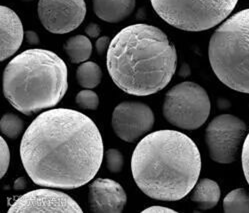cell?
Listing matches in <instances>:
<instances>
[{
  "instance_id": "cell-1",
  "label": "cell",
  "mask_w": 249,
  "mask_h": 213,
  "mask_svg": "<svg viewBox=\"0 0 249 213\" xmlns=\"http://www.w3.org/2000/svg\"><path fill=\"white\" fill-rule=\"evenodd\" d=\"M103 141L87 115L67 108L49 109L35 118L20 143L30 179L48 188L75 189L91 181L101 166Z\"/></svg>"
},
{
  "instance_id": "cell-2",
  "label": "cell",
  "mask_w": 249,
  "mask_h": 213,
  "mask_svg": "<svg viewBox=\"0 0 249 213\" xmlns=\"http://www.w3.org/2000/svg\"><path fill=\"white\" fill-rule=\"evenodd\" d=\"M108 73L122 91L148 96L165 88L177 66V52L155 26L137 23L120 30L106 54Z\"/></svg>"
},
{
  "instance_id": "cell-3",
  "label": "cell",
  "mask_w": 249,
  "mask_h": 213,
  "mask_svg": "<svg viewBox=\"0 0 249 213\" xmlns=\"http://www.w3.org/2000/svg\"><path fill=\"white\" fill-rule=\"evenodd\" d=\"M201 166L195 142L186 134L170 129L142 138L131 158L132 176L139 189L161 201L184 198L197 183Z\"/></svg>"
},
{
  "instance_id": "cell-4",
  "label": "cell",
  "mask_w": 249,
  "mask_h": 213,
  "mask_svg": "<svg viewBox=\"0 0 249 213\" xmlns=\"http://www.w3.org/2000/svg\"><path fill=\"white\" fill-rule=\"evenodd\" d=\"M65 62L47 49H28L15 56L3 72V94L13 107L27 116L49 109L68 88Z\"/></svg>"
},
{
  "instance_id": "cell-5",
  "label": "cell",
  "mask_w": 249,
  "mask_h": 213,
  "mask_svg": "<svg viewBox=\"0 0 249 213\" xmlns=\"http://www.w3.org/2000/svg\"><path fill=\"white\" fill-rule=\"evenodd\" d=\"M208 57L224 85L249 93V8L229 17L212 34Z\"/></svg>"
},
{
  "instance_id": "cell-6",
  "label": "cell",
  "mask_w": 249,
  "mask_h": 213,
  "mask_svg": "<svg viewBox=\"0 0 249 213\" xmlns=\"http://www.w3.org/2000/svg\"><path fill=\"white\" fill-rule=\"evenodd\" d=\"M169 25L189 32L205 31L223 22L238 0H150Z\"/></svg>"
},
{
  "instance_id": "cell-7",
  "label": "cell",
  "mask_w": 249,
  "mask_h": 213,
  "mask_svg": "<svg viewBox=\"0 0 249 213\" xmlns=\"http://www.w3.org/2000/svg\"><path fill=\"white\" fill-rule=\"evenodd\" d=\"M211 102L202 86L184 81L173 86L165 94L163 115L173 126L186 130L201 127L209 117Z\"/></svg>"
},
{
  "instance_id": "cell-8",
  "label": "cell",
  "mask_w": 249,
  "mask_h": 213,
  "mask_svg": "<svg viewBox=\"0 0 249 213\" xmlns=\"http://www.w3.org/2000/svg\"><path fill=\"white\" fill-rule=\"evenodd\" d=\"M245 122L232 114H221L208 124L205 130V142L214 162L229 164L239 156L246 137Z\"/></svg>"
},
{
  "instance_id": "cell-9",
  "label": "cell",
  "mask_w": 249,
  "mask_h": 213,
  "mask_svg": "<svg viewBox=\"0 0 249 213\" xmlns=\"http://www.w3.org/2000/svg\"><path fill=\"white\" fill-rule=\"evenodd\" d=\"M39 20L53 34H66L75 30L86 15L84 0H39Z\"/></svg>"
},
{
  "instance_id": "cell-10",
  "label": "cell",
  "mask_w": 249,
  "mask_h": 213,
  "mask_svg": "<svg viewBox=\"0 0 249 213\" xmlns=\"http://www.w3.org/2000/svg\"><path fill=\"white\" fill-rule=\"evenodd\" d=\"M154 120V113L148 105L124 101L114 108L111 124L118 138L133 143L152 129Z\"/></svg>"
},
{
  "instance_id": "cell-11",
  "label": "cell",
  "mask_w": 249,
  "mask_h": 213,
  "mask_svg": "<svg viewBox=\"0 0 249 213\" xmlns=\"http://www.w3.org/2000/svg\"><path fill=\"white\" fill-rule=\"evenodd\" d=\"M9 213H82L69 195L48 187L23 194L9 207Z\"/></svg>"
},
{
  "instance_id": "cell-12",
  "label": "cell",
  "mask_w": 249,
  "mask_h": 213,
  "mask_svg": "<svg viewBox=\"0 0 249 213\" xmlns=\"http://www.w3.org/2000/svg\"><path fill=\"white\" fill-rule=\"evenodd\" d=\"M126 202L125 191L112 179L97 178L89 185L88 203L94 213H120Z\"/></svg>"
},
{
  "instance_id": "cell-13",
  "label": "cell",
  "mask_w": 249,
  "mask_h": 213,
  "mask_svg": "<svg viewBox=\"0 0 249 213\" xmlns=\"http://www.w3.org/2000/svg\"><path fill=\"white\" fill-rule=\"evenodd\" d=\"M0 60L4 61L14 55L20 48L25 33L19 16L7 6L0 7Z\"/></svg>"
},
{
  "instance_id": "cell-14",
  "label": "cell",
  "mask_w": 249,
  "mask_h": 213,
  "mask_svg": "<svg viewBox=\"0 0 249 213\" xmlns=\"http://www.w3.org/2000/svg\"><path fill=\"white\" fill-rule=\"evenodd\" d=\"M93 10L99 19L108 23L125 20L134 11L136 0H92Z\"/></svg>"
},
{
  "instance_id": "cell-15",
  "label": "cell",
  "mask_w": 249,
  "mask_h": 213,
  "mask_svg": "<svg viewBox=\"0 0 249 213\" xmlns=\"http://www.w3.org/2000/svg\"><path fill=\"white\" fill-rule=\"evenodd\" d=\"M220 187L214 180L202 178L192 189L190 199L201 210H208L217 205L220 199Z\"/></svg>"
},
{
  "instance_id": "cell-16",
  "label": "cell",
  "mask_w": 249,
  "mask_h": 213,
  "mask_svg": "<svg viewBox=\"0 0 249 213\" xmlns=\"http://www.w3.org/2000/svg\"><path fill=\"white\" fill-rule=\"evenodd\" d=\"M67 56L72 63H83L92 54V43L85 35L70 37L63 45Z\"/></svg>"
},
{
  "instance_id": "cell-17",
  "label": "cell",
  "mask_w": 249,
  "mask_h": 213,
  "mask_svg": "<svg viewBox=\"0 0 249 213\" xmlns=\"http://www.w3.org/2000/svg\"><path fill=\"white\" fill-rule=\"evenodd\" d=\"M102 79V70L98 64L93 61L81 63L76 70V80L85 89H92L100 84Z\"/></svg>"
},
{
  "instance_id": "cell-18",
  "label": "cell",
  "mask_w": 249,
  "mask_h": 213,
  "mask_svg": "<svg viewBox=\"0 0 249 213\" xmlns=\"http://www.w3.org/2000/svg\"><path fill=\"white\" fill-rule=\"evenodd\" d=\"M223 211L226 213H249V194L244 188L230 191L223 200Z\"/></svg>"
},
{
  "instance_id": "cell-19",
  "label": "cell",
  "mask_w": 249,
  "mask_h": 213,
  "mask_svg": "<svg viewBox=\"0 0 249 213\" xmlns=\"http://www.w3.org/2000/svg\"><path fill=\"white\" fill-rule=\"evenodd\" d=\"M24 128L23 120L13 113H5L0 120V129L8 138L18 137Z\"/></svg>"
},
{
  "instance_id": "cell-20",
  "label": "cell",
  "mask_w": 249,
  "mask_h": 213,
  "mask_svg": "<svg viewBox=\"0 0 249 213\" xmlns=\"http://www.w3.org/2000/svg\"><path fill=\"white\" fill-rule=\"evenodd\" d=\"M75 102L82 109L96 110L99 106V97L91 89H84L77 93Z\"/></svg>"
},
{
  "instance_id": "cell-21",
  "label": "cell",
  "mask_w": 249,
  "mask_h": 213,
  "mask_svg": "<svg viewBox=\"0 0 249 213\" xmlns=\"http://www.w3.org/2000/svg\"><path fill=\"white\" fill-rule=\"evenodd\" d=\"M105 160L107 169L111 173H119L124 165V157L116 148H109L105 152Z\"/></svg>"
},
{
  "instance_id": "cell-22",
  "label": "cell",
  "mask_w": 249,
  "mask_h": 213,
  "mask_svg": "<svg viewBox=\"0 0 249 213\" xmlns=\"http://www.w3.org/2000/svg\"><path fill=\"white\" fill-rule=\"evenodd\" d=\"M10 150L7 142L3 137L0 138V176L3 177L9 167Z\"/></svg>"
},
{
  "instance_id": "cell-23",
  "label": "cell",
  "mask_w": 249,
  "mask_h": 213,
  "mask_svg": "<svg viewBox=\"0 0 249 213\" xmlns=\"http://www.w3.org/2000/svg\"><path fill=\"white\" fill-rule=\"evenodd\" d=\"M241 162L245 179L249 184V133L246 135L241 151Z\"/></svg>"
},
{
  "instance_id": "cell-24",
  "label": "cell",
  "mask_w": 249,
  "mask_h": 213,
  "mask_svg": "<svg viewBox=\"0 0 249 213\" xmlns=\"http://www.w3.org/2000/svg\"><path fill=\"white\" fill-rule=\"evenodd\" d=\"M111 39L108 36H102L99 37L95 42V48L98 55H103L105 52L108 51V48L110 46Z\"/></svg>"
},
{
  "instance_id": "cell-25",
  "label": "cell",
  "mask_w": 249,
  "mask_h": 213,
  "mask_svg": "<svg viewBox=\"0 0 249 213\" xmlns=\"http://www.w3.org/2000/svg\"><path fill=\"white\" fill-rule=\"evenodd\" d=\"M85 33L88 37L90 38H97L100 33H101V28L98 24L96 23H90L88 24L86 27H85Z\"/></svg>"
},
{
  "instance_id": "cell-26",
  "label": "cell",
  "mask_w": 249,
  "mask_h": 213,
  "mask_svg": "<svg viewBox=\"0 0 249 213\" xmlns=\"http://www.w3.org/2000/svg\"><path fill=\"white\" fill-rule=\"evenodd\" d=\"M25 40L29 45H38L40 40H39V36L38 34L33 31V30H27L25 31Z\"/></svg>"
},
{
  "instance_id": "cell-27",
  "label": "cell",
  "mask_w": 249,
  "mask_h": 213,
  "mask_svg": "<svg viewBox=\"0 0 249 213\" xmlns=\"http://www.w3.org/2000/svg\"><path fill=\"white\" fill-rule=\"evenodd\" d=\"M142 212L143 213H175L176 211L171 209V208H168V207H165V206H159V205H154V206H150L144 210H142Z\"/></svg>"
},
{
  "instance_id": "cell-28",
  "label": "cell",
  "mask_w": 249,
  "mask_h": 213,
  "mask_svg": "<svg viewBox=\"0 0 249 213\" xmlns=\"http://www.w3.org/2000/svg\"><path fill=\"white\" fill-rule=\"evenodd\" d=\"M14 189L15 190H22L26 187V180L24 177H20V178L16 179L15 182H14V185H13Z\"/></svg>"
},
{
  "instance_id": "cell-29",
  "label": "cell",
  "mask_w": 249,
  "mask_h": 213,
  "mask_svg": "<svg viewBox=\"0 0 249 213\" xmlns=\"http://www.w3.org/2000/svg\"><path fill=\"white\" fill-rule=\"evenodd\" d=\"M21 1H23V2H30V1H32V0H21Z\"/></svg>"
}]
</instances>
